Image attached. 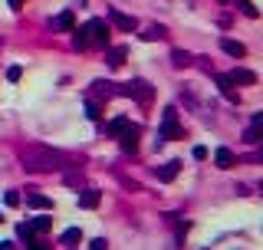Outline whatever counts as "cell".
<instances>
[{
	"mask_svg": "<svg viewBox=\"0 0 263 250\" xmlns=\"http://www.w3.org/2000/svg\"><path fill=\"white\" fill-rule=\"evenodd\" d=\"M20 162H23L26 171H37V175L69 168V155H63V151H56V148H46V145H26V148L20 151Z\"/></svg>",
	"mask_w": 263,
	"mask_h": 250,
	"instance_id": "6da1fadb",
	"label": "cell"
},
{
	"mask_svg": "<svg viewBox=\"0 0 263 250\" xmlns=\"http://www.w3.org/2000/svg\"><path fill=\"white\" fill-rule=\"evenodd\" d=\"M119 96H128V99L138 102V106H151L155 86H151L148 79H132V82H125V86H119Z\"/></svg>",
	"mask_w": 263,
	"mask_h": 250,
	"instance_id": "7a4b0ae2",
	"label": "cell"
},
{
	"mask_svg": "<svg viewBox=\"0 0 263 250\" xmlns=\"http://www.w3.org/2000/svg\"><path fill=\"white\" fill-rule=\"evenodd\" d=\"M158 138H184V129L178 125V109L175 106H168L165 109V115H161V129H158Z\"/></svg>",
	"mask_w": 263,
	"mask_h": 250,
	"instance_id": "3957f363",
	"label": "cell"
},
{
	"mask_svg": "<svg viewBox=\"0 0 263 250\" xmlns=\"http://www.w3.org/2000/svg\"><path fill=\"white\" fill-rule=\"evenodd\" d=\"M82 30H86V37H89V46H106L109 50V23L106 20L95 17V20H89Z\"/></svg>",
	"mask_w": 263,
	"mask_h": 250,
	"instance_id": "277c9868",
	"label": "cell"
},
{
	"mask_svg": "<svg viewBox=\"0 0 263 250\" xmlns=\"http://www.w3.org/2000/svg\"><path fill=\"white\" fill-rule=\"evenodd\" d=\"M109 23H115L122 33H132V30L138 26V20H135V17H128V13H122V10H115V7H112V10H109Z\"/></svg>",
	"mask_w": 263,
	"mask_h": 250,
	"instance_id": "5b68a950",
	"label": "cell"
},
{
	"mask_svg": "<svg viewBox=\"0 0 263 250\" xmlns=\"http://www.w3.org/2000/svg\"><path fill=\"white\" fill-rule=\"evenodd\" d=\"M227 79H231L234 86H253V82H257V73H253V69L237 66V69H231V73H227Z\"/></svg>",
	"mask_w": 263,
	"mask_h": 250,
	"instance_id": "8992f818",
	"label": "cell"
},
{
	"mask_svg": "<svg viewBox=\"0 0 263 250\" xmlns=\"http://www.w3.org/2000/svg\"><path fill=\"white\" fill-rule=\"evenodd\" d=\"M138 135H142V129H138V125H128L125 135H122V151L135 155V151H138Z\"/></svg>",
	"mask_w": 263,
	"mask_h": 250,
	"instance_id": "52a82bcc",
	"label": "cell"
},
{
	"mask_svg": "<svg viewBox=\"0 0 263 250\" xmlns=\"http://www.w3.org/2000/svg\"><path fill=\"white\" fill-rule=\"evenodd\" d=\"M178 171H181V162L175 158V162H168V165H161V168H155V178L168 184V181H175V178H178Z\"/></svg>",
	"mask_w": 263,
	"mask_h": 250,
	"instance_id": "ba28073f",
	"label": "cell"
},
{
	"mask_svg": "<svg viewBox=\"0 0 263 250\" xmlns=\"http://www.w3.org/2000/svg\"><path fill=\"white\" fill-rule=\"evenodd\" d=\"M102 201V191H95V188H86V191L79 194V207L82 211H92V207H99Z\"/></svg>",
	"mask_w": 263,
	"mask_h": 250,
	"instance_id": "9c48e42d",
	"label": "cell"
},
{
	"mask_svg": "<svg viewBox=\"0 0 263 250\" xmlns=\"http://www.w3.org/2000/svg\"><path fill=\"white\" fill-rule=\"evenodd\" d=\"M220 50H224L227 56H234V59L247 56V46H244V43H237V40H231V37H224V40H220Z\"/></svg>",
	"mask_w": 263,
	"mask_h": 250,
	"instance_id": "30bf717a",
	"label": "cell"
},
{
	"mask_svg": "<svg viewBox=\"0 0 263 250\" xmlns=\"http://www.w3.org/2000/svg\"><path fill=\"white\" fill-rule=\"evenodd\" d=\"M92 92L102 96V99H112V96H119V86H115V82H109V79H95V82H92Z\"/></svg>",
	"mask_w": 263,
	"mask_h": 250,
	"instance_id": "8fae6325",
	"label": "cell"
},
{
	"mask_svg": "<svg viewBox=\"0 0 263 250\" xmlns=\"http://www.w3.org/2000/svg\"><path fill=\"white\" fill-rule=\"evenodd\" d=\"M53 30H63V33H73L76 30V17H73V10H63L56 20H53Z\"/></svg>",
	"mask_w": 263,
	"mask_h": 250,
	"instance_id": "7c38bea8",
	"label": "cell"
},
{
	"mask_svg": "<svg viewBox=\"0 0 263 250\" xmlns=\"http://www.w3.org/2000/svg\"><path fill=\"white\" fill-rule=\"evenodd\" d=\"M128 119H125V115H119V119H112V122H109L106 125V135L109 138H122V135H125V129H128Z\"/></svg>",
	"mask_w": 263,
	"mask_h": 250,
	"instance_id": "4fadbf2b",
	"label": "cell"
},
{
	"mask_svg": "<svg viewBox=\"0 0 263 250\" xmlns=\"http://www.w3.org/2000/svg\"><path fill=\"white\" fill-rule=\"evenodd\" d=\"M214 165H217V168H234V165H237V155H234L231 148H217L214 151Z\"/></svg>",
	"mask_w": 263,
	"mask_h": 250,
	"instance_id": "5bb4252c",
	"label": "cell"
},
{
	"mask_svg": "<svg viewBox=\"0 0 263 250\" xmlns=\"http://www.w3.org/2000/svg\"><path fill=\"white\" fill-rule=\"evenodd\" d=\"M26 207H33V211H53V201L46 194H26Z\"/></svg>",
	"mask_w": 263,
	"mask_h": 250,
	"instance_id": "9a60e30c",
	"label": "cell"
},
{
	"mask_svg": "<svg viewBox=\"0 0 263 250\" xmlns=\"http://www.w3.org/2000/svg\"><path fill=\"white\" fill-rule=\"evenodd\" d=\"M125 56H128L125 46H112V50H106V63H109L112 69H119L122 63H125Z\"/></svg>",
	"mask_w": 263,
	"mask_h": 250,
	"instance_id": "2e32d148",
	"label": "cell"
},
{
	"mask_svg": "<svg viewBox=\"0 0 263 250\" xmlns=\"http://www.w3.org/2000/svg\"><path fill=\"white\" fill-rule=\"evenodd\" d=\"M214 82H217V89H220V92H224L231 102H237V92H234V82L227 79V73H217V76H214Z\"/></svg>",
	"mask_w": 263,
	"mask_h": 250,
	"instance_id": "e0dca14e",
	"label": "cell"
},
{
	"mask_svg": "<svg viewBox=\"0 0 263 250\" xmlns=\"http://www.w3.org/2000/svg\"><path fill=\"white\" fill-rule=\"evenodd\" d=\"M26 227H30L33 234H43V231H50V227H53V217H46V214H40V217L26 221Z\"/></svg>",
	"mask_w": 263,
	"mask_h": 250,
	"instance_id": "ac0fdd59",
	"label": "cell"
},
{
	"mask_svg": "<svg viewBox=\"0 0 263 250\" xmlns=\"http://www.w3.org/2000/svg\"><path fill=\"white\" fill-rule=\"evenodd\" d=\"M138 37L145 40V43H155V40H161L165 37V26H158V23H151V26H145L142 33H138Z\"/></svg>",
	"mask_w": 263,
	"mask_h": 250,
	"instance_id": "d6986e66",
	"label": "cell"
},
{
	"mask_svg": "<svg viewBox=\"0 0 263 250\" xmlns=\"http://www.w3.org/2000/svg\"><path fill=\"white\" fill-rule=\"evenodd\" d=\"M171 63H175L178 69H184V66H191V63H194V56H191L188 50H175V53H171Z\"/></svg>",
	"mask_w": 263,
	"mask_h": 250,
	"instance_id": "ffe728a7",
	"label": "cell"
},
{
	"mask_svg": "<svg viewBox=\"0 0 263 250\" xmlns=\"http://www.w3.org/2000/svg\"><path fill=\"white\" fill-rule=\"evenodd\" d=\"M73 46H76V50H89V37H86L82 26H79V30H73Z\"/></svg>",
	"mask_w": 263,
	"mask_h": 250,
	"instance_id": "44dd1931",
	"label": "cell"
},
{
	"mask_svg": "<svg viewBox=\"0 0 263 250\" xmlns=\"http://www.w3.org/2000/svg\"><path fill=\"white\" fill-rule=\"evenodd\" d=\"M86 115H89L92 122H99V119H102V106H99L95 99H86Z\"/></svg>",
	"mask_w": 263,
	"mask_h": 250,
	"instance_id": "7402d4cb",
	"label": "cell"
},
{
	"mask_svg": "<svg viewBox=\"0 0 263 250\" xmlns=\"http://www.w3.org/2000/svg\"><path fill=\"white\" fill-rule=\"evenodd\" d=\"M79 240H82V231H79V227H69V231L63 234V244H69V247H76Z\"/></svg>",
	"mask_w": 263,
	"mask_h": 250,
	"instance_id": "603a6c76",
	"label": "cell"
},
{
	"mask_svg": "<svg viewBox=\"0 0 263 250\" xmlns=\"http://www.w3.org/2000/svg\"><path fill=\"white\" fill-rule=\"evenodd\" d=\"M237 4H240V10H244V13H247V17H250V20H257V17H260V10H257V7H253V0H237Z\"/></svg>",
	"mask_w": 263,
	"mask_h": 250,
	"instance_id": "cb8c5ba5",
	"label": "cell"
},
{
	"mask_svg": "<svg viewBox=\"0 0 263 250\" xmlns=\"http://www.w3.org/2000/svg\"><path fill=\"white\" fill-rule=\"evenodd\" d=\"M244 142H247V145H257V142H260V125H250V129L244 132Z\"/></svg>",
	"mask_w": 263,
	"mask_h": 250,
	"instance_id": "d4e9b609",
	"label": "cell"
},
{
	"mask_svg": "<svg viewBox=\"0 0 263 250\" xmlns=\"http://www.w3.org/2000/svg\"><path fill=\"white\" fill-rule=\"evenodd\" d=\"M4 204H7V207H17V204H20V194H17V191H7V194H4Z\"/></svg>",
	"mask_w": 263,
	"mask_h": 250,
	"instance_id": "484cf974",
	"label": "cell"
},
{
	"mask_svg": "<svg viewBox=\"0 0 263 250\" xmlns=\"http://www.w3.org/2000/svg\"><path fill=\"white\" fill-rule=\"evenodd\" d=\"M20 76H23V69H20V66H10V69H7V79H10V82H20Z\"/></svg>",
	"mask_w": 263,
	"mask_h": 250,
	"instance_id": "4316f807",
	"label": "cell"
},
{
	"mask_svg": "<svg viewBox=\"0 0 263 250\" xmlns=\"http://www.w3.org/2000/svg\"><path fill=\"white\" fill-rule=\"evenodd\" d=\"M89 250H109L106 237H95V240H89Z\"/></svg>",
	"mask_w": 263,
	"mask_h": 250,
	"instance_id": "83f0119b",
	"label": "cell"
},
{
	"mask_svg": "<svg viewBox=\"0 0 263 250\" xmlns=\"http://www.w3.org/2000/svg\"><path fill=\"white\" fill-rule=\"evenodd\" d=\"M191 155H194L198 162H204V158H207V148H204V145H194V151H191Z\"/></svg>",
	"mask_w": 263,
	"mask_h": 250,
	"instance_id": "f1b7e54d",
	"label": "cell"
},
{
	"mask_svg": "<svg viewBox=\"0 0 263 250\" xmlns=\"http://www.w3.org/2000/svg\"><path fill=\"white\" fill-rule=\"evenodd\" d=\"M20 4H23V0H10V7H13V10H17V7H20Z\"/></svg>",
	"mask_w": 263,
	"mask_h": 250,
	"instance_id": "f546056e",
	"label": "cell"
},
{
	"mask_svg": "<svg viewBox=\"0 0 263 250\" xmlns=\"http://www.w3.org/2000/svg\"><path fill=\"white\" fill-rule=\"evenodd\" d=\"M0 250H10V244H0Z\"/></svg>",
	"mask_w": 263,
	"mask_h": 250,
	"instance_id": "4dcf8cb0",
	"label": "cell"
},
{
	"mask_svg": "<svg viewBox=\"0 0 263 250\" xmlns=\"http://www.w3.org/2000/svg\"><path fill=\"white\" fill-rule=\"evenodd\" d=\"M0 224H4V214H0Z\"/></svg>",
	"mask_w": 263,
	"mask_h": 250,
	"instance_id": "1f68e13d",
	"label": "cell"
}]
</instances>
